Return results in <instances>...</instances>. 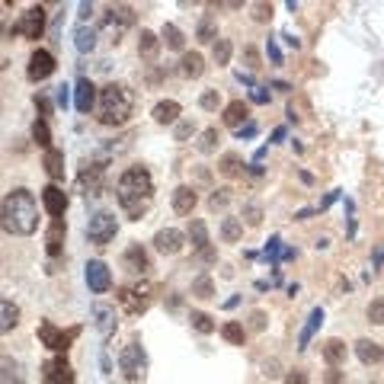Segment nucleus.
I'll use <instances>...</instances> for the list:
<instances>
[{"mask_svg":"<svg viewBox=\"0 0 384 384\" xmlns=\"http://www.w3.org/2000/svg\"><path fill=\"white\" fill-rule=\"evenodd\" d=\"M115 199H119V205L122 212L131 218V221H138L144 212H148L150 199H154V179H150L148 167H128L119 177V186H115Z\"/></svg>","mask_w":384,"mask_h":384,"instance_id":"nucleus-1","label":"nucleus"},{"mask_svg":"<svg viewBox=\"0 0 384 384\" xmlns=\"http://www.w3.org/2000/svg\"><path fill=\"white\" fill-rule=\"evenodd\" d=\"M0 218H3V231L16 237H26L38 227V205L36 196L29 189H10L7 199H3V208H0Z\"/></svg>","mask_w":384,"mask_h":384,"instance_id":"nucleus-2","label":"nucleus"},{"mask_svg":"<svg viewBox=\"0 0 384 384\" xmlns=\"http://www.w3.org/2000/svg\"><path fill=\"white\" fill-rule=\"evenodd\" d=\"M135 109V96L125 84H106L100 90V103H96V119L103 125H125Z\"/></svg>","mask_w":384,"mask_h":384,"instance_id":"nucleus-3","label":"nucleus"},{"mask_svg":"<svg viewBox=\"0 0 384 384\" xmlns=\"http://www.w3.org/2000/svg\"><path fill=\"white\" fill-rule=\"evenodd\" d=\"M119 368L125 372L131 384L144 381V372H148V356H144V346L141 343H128V346L119 352Z\"/></svg>","mask_w":384,"mask_h":384,"instance_id":"nucleus-4","label":"nucleus"},{"mask_svg":"<svg viewBox=\"0 0 384 384\" xmlns=\"http://www.w3.org/2000/svg\"><path fill=\"white\" fill-rule=\"evenodd\" d=\"M115 234H119V221H115V215H109V212H96V215L87 221V237H90V244L106 247L115 240Z\"/></svg>","mask_w":384,"mask_h":384,"instance_id":"nucleus-5","label":"nucleus"},{"mask_svg":"<svg viewBox=\"0 0 384 384\" xmlns=\"http://www.w3.org/2000/svg\"><path fill=\"white\" fill-rule=\"evenodd\" d=\"M135 26V10L125 7V3H119V7H109L103 13V29L113 36V42H119L122 38V32H128V29Z\"/></svg>","mask_w":384,"mask_h":384,"instance_id":"nucleus-6","label":"nucleus"},{"mask_svg":"<svg viewBox=\"0 0 384 384\" xmlns=\"http://www.w3.org/2000/svg\"><path fill=\"white\" fill-rule=\"evenodd\" d=\"M77 333L80 330H58L55 324H38V339H42V346H48V349H55V352H67L71 349V343L77 339Z\"/></svg>","mask_w":384,"mask_h":384,"instance_id":"nucleus-7","label":"nucleus"},{"mask_svg":"<svg viewBox=\"0 0 384 384\" xmlns=\"http://www.w3.org/2000/svg\"><path fill=\"white\" fill-rule=\"evenodd\" d=\"M42 32H45V7H29L23 19L13 26V36L23 38H42Z\"/></svg>","mask_w":384,"mask_h":384,"instance_id":"nucleus-8","label":"nucleus"},{"mask_svg":"<svg viewBox=\"0 0 384 384\" xmlns=\"http://www.w3.org/2000/svg\"><path fill=\"white\" fill-rule=\"evenodd\" d=\"M52 74H55V55H52L48 48H36V52L29 55L26 77L32 84H38V80H48Z\"/></svg>","mask_w":384,"mask_h":384,"instance_id":"nucleus-9","label":"nucleus"},{"mask_svg":"<svg viewBox=\"0 0 384 384\" xmlns=\"http://www.w3.org/2000/svg\"><path fill=\"white\" fill-rule=\"evenodd\" d=\"M119 301L128 314H144L150 304V285L141 282V285H131V289H119Z\"/></svg>","mask_w":384,"mask_h":384,"instance_id":"nucleus-10","label":"nucleus"},{"mask_svg":"<svg viewBox=\"0 0 384 384\" xmlns=\"http://www.w3.org/2000/svg\"><path fill=\"white\" fill-rule=\"evenodd\" d=\"M84 279H87V289L93 291V295H103V291L113 289V272H109V266H106L103 260H90V262H87Z\"/></svg>","mask_w":384,"mask_h":384,"instance_id":"nucleus-11","label":"nucleus"},{"mask_svg":"<svg viewBox=\"0 0 384 384\" xmlns=\"http://www.w3.org/2000/svg\"><path fill=\"white\" fill-rule=\"evenodd\" d=\"M42 384H74V372L65 359H48L42 365Z\"/></svg>","mask_w":384,"mask_h":384,"instance_id":"nucleus-12","label":"nucleus"},{"mask_svg":"<svg viewBox=\"0 0 384 384\" xmlns=\"http://www.w3.org/2000/svg\"><path fill=\"white\" fill-rule=\"evenodd\" d=\"M42 205H45V212L52 215V221L55 218H65V212H67V192L61 186H45L42 189Z\"/></svg>","mask_w":384,"mask_h":384,"instance_id":"nucleus-13","label":"nucleus"},{"mask_svg":"<svg viewBox=\"0 0 384 384\" xmlns=\"http://www.w3.org/2000/svg\"><path fill=\"white\" fill-rule=\"evenodd\" d=\"M183 231H177V227H163V231H157L154 234V247H157V253H167V256H173V253H179L183 250Z\"/></svg>","mask_w":384,"mask_h":384,"instance_id":"nucleus-14","label":"nucleus"},{"mask_svg":"<svg viewBox=\"0 0 384 384\" xmlns=\"http://www.w3.org/2000/svg\"><path fill=\"white\" fill-rule=\"evenodd\" d=\"M93 324H96V330H100V337L109 339L115 333V324H119L115 308H109V304H93Z\"/></svg>","mask_w":384,"mask_h":384,"instance_id":"nucleus-15","label":"nucleus"},{"mask_svg":"<svg viewBox=\"0 0 384 384\" xmlns=\"http://www.w3.org/2000/svg\"><path fill=\"white\" fill-rule=\"evenodd\" d=\"M170 205L177 215H192V208L199 205V196L192 186H177L173 189V199H170Z\"/></svg>","mask_w":384,"mask_h":384,"instance_id":"nucleus-16","label":"nucleus"},{"mask_svg":"<svg viewBox=\"0 0 384 384\" xmlns=\"http://www.w3.org/2000/svg\"><path fill=\"white\" fill-rule=\"evenodd\" d=\"M74 106H77V113H90L96 106V87L87 77H80L74 87Z\"/></svg>","mask_w":384,"mask_h":384,"instance_id":"nucleus-17","label":"nucleus"},{"mask_svg":"<svg viewBox=\"0 0 384 384\" xmlns=\"http://www.w3.org/2000/svg\"><path fill=\"white\" fill-rule=\"evenodd\" d=\"M65 237H67V225H65V218H55L52 221V227H48V234H45V250L52 256L61 253V247H65Z\"/></svg>","mask_w":384,"mask_h":384,"instance_id":"nucleus-18","label":"nucleus"},{"mask_svg":"<svg viewBox=\"0 0 384 384\" xmlns=\"http://www.w3.org/2000/svg\"><path fill=\"white\" fill-rule=\"evenodd\" d=\"M356 356H359V362L362 365H375V362H381L384 359V349L378 346L375 339H356Z\"/></svg>","mask_w":384,"mask_h":384,"instance_id":"nucleus-19","label":"nucleus"},{"mask_svg":"<svg viewBox=\"0 0 384 384\" xmlns=\"http://www.w3.org/2000/svg\"><path fill=\"white\" fill-rule=\"evenodd\" d=\"M179 113H183V106H179L177 100H160V103L154 106V122L173 125V122H179Z\"/></svg>","mask_w":384,"mask_h":384,"instance_id":"nucleus-20","label":"nucleus"},{"mask_svg":"<svg viewBox=\"0 0 384 384\" xmlns=\"http://www.w3.org/2000/svg\"><path fill=\"white\" fill-rule=\"evenodd\" d=\"M247 115H250V109H247V103L244 100H234V103H227L225 106V115H221V119H225V125L227 128H244V122H247Z\"/></svg>","mask_w":384,"mask_h":384,"instance_id":"nucleus-21","label":"nucleus"},{"mask_svg":"<svg viewBox=\"0 0 384 384\" xmlns=\"http://www.w3.org/2000/svg\"><path fill=\"white\" fill-rule=\"evenodd\" d=\"M320 324H324V308H314L308 314V324H304L301 333H298V349H308V343L314 339V333L320 330Z\"/></svg>","mask_w":384,"mask_h":384,"instance_id":"nucleus-22","label":"nucleus"},{"mask_svg":"<svg viewBox=\"0 0 384 384\" xmlns=\"http://www.w3.org/2000/svg\"><path fill=\"white\" fill-rule=\"evenodd\" d=\"M179 71H183V77H202L205 74V58L199 55V52H183V61H179Z\"/></svg>","mask_w":384,"mask_h":384,"instance_id":"nucleus-23","label":"nucleus"},{"mask_svg":"<svg viewBox=\"0 0 384 384\" xmlns=\"http://www.w3.org/2000/svg\"><path fill=\"white\" fill-rule=\"evenodd\" d=\"M324 362H327L330 368L343 365V362H346V343H343V339H327V343H324Z\"/></svg>","mask_w":384,"mask_h":384,"instance_id":"nucleus-24","label":"nucleus"},{"mask_svg":"<svg viewBox=\"0 0 384 384\" xmlns=\"http://www.w3.org/2000/svg\"><path fill=\"white\" fill-rule=\"evenodd\" d=\"M148 266H150L148 253H144V247H141V244H131L128 250H125V269H128V272H135V275H138V272H144Z\"/></svg>","mask_w":384,"mask_h":384,"instance_id":"nucleus-25","label":"nucleus"},{"mask_svg":"<svg viewBox=\"0 0 384 384\" xmlns=\"http://www.w3.org/2000/svg\"><path fill=\"white\" fill-rule=\"evenodd\" d=\"M80 183L87 186V196H100V189H103V167L93 163V167H87L80 173Z\"/></svg>","mask_w":384,"mask_h":384,"instance_id":"nucleus-26","label":"nucleus"},{"mask_svg":"<svg viewBox=\"0 0 384 384\" xmlns=\"http://www.w3.org/2000/svg\"><path fill=\"white\" fill-rule=\"evenodd\" d=\"M45 173L52 179H65V154H61V150L58 148H52V150H45Z\"/></svg>","mask_w":384,"mask_h":384,"instance_id":"nucleus-27","label":"nucleus"},{"mask_svg":"<svg viewBox=\"0 0 384 384\" xmlns=\"http://www.w3.org/2000/svg\"><path fill=\"white\" fill-rule=\"evenodd\" d=\"M93 45H96V32L87 26V23H80V26L74 29V48L80 55H87V52H93Z\"/></svg>","mask_w":384,"mask_h":384,"instance_id":"nucleus-28","label":"nucleus"},{"mask_svg":"<svg viewBox=\"0 0 384 384\" xmlns=\"http://www.w3.org/2000/svg\"><path fill=\"white\" fill-rule=\"evenodd\" d=\"M189 244H192V250H202L205 253L208 250V227L205 221H189Z\"/></svg>","mask_w":384,"mask_h":384,"instance_id":"nucleus-29","label":"nucleus"},{"mask_svg":"<svg viewBox=\"0 0 384 384\" xmlns=\"http://www.w3.org/2000/svg\"><path fill=\"white\" fill-rule=\"evenodd\" d=\"M244 237V218H225L221 221V240L225 244H237Z\"/></svg>","mask_w":384,"mask_h":384,"instance_id":"nucleus-30","label":"nucleus"},{"mask_svg":"<svg viewBox=\"0 0 384 384\" xmlns=\"http://www.w3.org/2000/svg\"><path fill=\"white\" fill-rule=\"evenodd\" d=\"M157 48H160V38L154 36V32H148V29H141L138 55H141V58H148V61H154V58H157Z\"/></svg>","mask_w":384,"mask_h":384,"instance_id":"nucleus-31","label":"nucleus"},{"mask_svg":"<svg viewBox=\"0 0 384 384\" xmlns=\"http://www.w3.org/2000/svg\"><path fill=\"white\" fill-rule=\"evenodd\" d=\"M0 314H3V320H0V330H3V333H10V330L19 324V308L10 298H3V301H0Z\"/></svg>","mask_w":384,"mask_h":384,"instance_id":"nucleus-32","label":"nucleus"},{"mask_svg":"<svg viewBox=\"0 0 384 384\" xmlns=\"http://www.w3.org/2000/svg\"><path fill=\"white\" fill-rule=\"evenodd\" d=\"M160 38L167 42V48H173V52H183L186 48V36L179 32L173 23H163V29H160Z\"/></svg>","mask_w":384,"mask_h":384,"instance_id":"nucleus-33","label":"nucleus"},{"mask_svg":"<svg viewBox=\"0 0 384 384\" xmlns=\"http://www.w3.org/2000/svg\"><path fill=\"white\" fill-rule=\"evenodd\" d=\"M221 337H225L231 346H244L247 330H244V324H237V320H227L225 327H221Z\"/></svg>","mask_w":384,"mask_h":384,"instance_id":"nucleus-34","label":"nucleus"},{"mask_svg":"<svg viewBox=\"0 0 384 384\" xmlns=\"http://www.w3.org/2000/svg\"><path fill=\"white\" fill-rule=\"evenodd\" d=\"M189 324H192V330H196V333H202V337L215 333V320L208 317L205 310H192V314H189Z\"/></svg>","mask_w":384,"mask_h":384,"instance_id":"nucleus-35","label":"nucleus"},{"mask_svg":"<svg viewBox=\"0 0 384 384\" xmlns=\"http://www.w3.org/2000/svg\"><path fill=\"white\" fill-rule=\"evenodd\" d=\"M32 138L42 144L45 150H52V131H48V122H45V115H38L36 122H32Z\"/></svg>","mask_w":384,"mask_h":384,"instance_id":"nucleus-36","label":"nucleus"},{"mask_svg":"<svg viewBox=\"0 0 384 384\" xmlns=\"http://www.w3.org/2000/svg\"><path fill=\"white\" fill-rule=\"evenodd\" d=\"M192 295L196 298H215V282H212V275H199L192 282Z\"/></svg>","mask_w":384,"mask_h":384,"instance_id":"nucleus-37","label":"nucleus"},{"mask_svg":"<svg viewBox=\"0 0 384 384\" xmlns=\"http://www.w3.org/2000/svg\"><path fill=\"white\" fill-rule=\"evenodd\" d=\"M231 38H218L215 45H212V58H215V65H227L231 61Z\"/></svg>","mask_w":384,"mask_h":384,"instance_id":"nucleus-38","label":"nucleus"},{"mask_svg":"<svg viewBox=\"0 0 384 384\" xmlns=\"http://www.w3.org/2000/svg\"><path fill=\"white\" fill-rule=\"evenodd\" d=\"M218 148V128H205L199 135V154H212Z\"/></svg>","mask_w":384,"mask_h":384,"instance_id":"nucleus-39","label":"nucleus"},{"mask_svg":"<svg viewBox=\"0 0 384 384\" xmlns=\"http://www.w3.org/2000/svg\"><path fill=\"white\" fill-rule=\"evenodd\" d=\"M3 384H23V372L13 359H3Z\"/></svg>","mask_w":384,"mask_h":384,"instance_id":"nucleus-40","label":"nucleus"},{"mask_svg":"<svg viewBox=\"0 0 384 384\" xmlns=\"http://www.w3.org/2000/svg\"><path fill=\"white\" fill-rule=\"evenodd\" d=\"M218 170H221L225 177H237V173H240V157H237V154H225L221 163H218Z\"/></svg>","mask_w":384,"mask_h":384,"instance_id":"nucleus-41","label":"nucleus"},{"mask_svg":"<svg viewBox=\"0 0 384 384\" xmlns=\"http://www.w3.org/2000/svg\"><path fill=\"white\" fill-rule=\"evenodd\" d=\"M227 202H231V189H215V192H212V199H208V208H212V212H218V208H225Z\"/></svg>","mask_w":384,"mask_h":384,"instance_id":"nucleus-42","label":"nucleus"},{"mask_svg":"<svg viewBox=\"0 0 384 384\" xmlns=\"http://www.w3.org/2000/svg\"><path fill=\"white\" fill-rule=\"evenodd\" d=\"M218 103H221V93H218V90H205V93L199 96V106H202V109H208V113H212V109H218Z\"/></svg>","mask_w":384,"mask_h":384,"instance_id":"nucleus-43","label":"nucleus"},{"mask_svg":"<svg viewBox=\"0 0 384 384\" xmlns=\"http://www.w3.org/2000/svg\"><path fill=\"white\" fill-rule=\"evenodd\" d=\"M199 42H212V45L218 42L215 26H212V19H202V23H199Z\"/></svg>","mask_w":384,"mask_h":384,"instance_id":"nucleus-44","label":"nucleus"},{"mask_svg":"<svg viewBox=\"0 0 384 384\" xmlns=\"http://www.w3.org/2000/svg\"><path fill=\"white\" fill-rule=\"evenodd\" d=\"M368 320L372 324H384V298H375L368 304Z\"/></svg>","mask_w":384,"mask_h":384,"instance_id":"nucleus-45","label":"nucleus"},{"mask_svg":"<svg viewBox=\"0 0 384 384\" xmlns=\"http://www.w3.org/2000/svg\"><path fill=\"white\" fill-rule=\"evenodd\" d=\"M244 218H247V225H260V221H262V208L256 205V202H247V205H244Z\"/></svg>","mask_w":384,"mask_h":384,"instance_id":"nucleus-46","label":"nucleus"},{"mask_svg":"<svg viewBox=\"0 0 384 384\" xmlns=\"http://www.w3.org/2000/svg\"><path fill=\"white\" fill-rule=\"evenodd\" d=\"M272 16V3H253V19L256 23H266Z\"/></svg>","mask_w":384,"mask_h":384,"instance_id":"nucleus-47","label":"nucleus"},{"mask_svg":"<svg viewBox=\"0 0 384 384\" xmlns=\"http://www.w3.org/2000/svg\"><path fill=\"white\" fill-rule=\"evenodd\" d=\"M285 384H308V372L304 368H295V372L285 375Z\"/></svg>","mask_w":384,"mask_h":384,"instance_id":"nucleus-48","label":"nucleus"},{"mask_svg":"<svg viewBox=\"0 0 384 384\" xmlns=\"http://www.w3.org/2000/svg\"><path fill=\"white\" fill-rule=\"evenodd\" d=\"M324 384H346V372H339V368H330L327 375H324Z\"/></svg>","mask_w":384,"mask_h":384,"instance_id":"nucleus-49","label":"nucleus"},{"mask_svg":"<svg viewBox=\"0 0 384 384\" xmlns=\"http://www.w3.org/2000/svg\"><path fill=\"white\" fill-rule=\"evenodd\" d=\"M192 131H196V125L192 122H177V141H186Z\"/></svg>","mask_w":384,"mask_h":384,"instance_id":"nucleus-50","label":"nucleus"},{"mask_svg":"<svg viewBox=\"0 0 384 384\" xmlns=\"http://www.w3.org/2000/svg\"><path fill=\"white\" fill-rule=\"evenodd\" d=\"M244 58H247V65L253 67V71H256V67H262V65H260V52H256V48H247Z\"/></svg>","mask_w":384,"mask_h":384,"instance_id":"nucleus-51","label":"nucleus"},{"mask_svg":"<svg viewBox=\"0 0 384 384\" xmlns=\"http://www.w3.org/2000/svg\"><path fill=\"white\" fill-rule=\"evenodd\" d=\"M250 327H253V330L266 327V314H262V310H253V314H250Z\"/></svg>","mask_w":384,"mask_h":384,"instance_id":"nucleus-52","label":"nucleus"},{"mask_svg":"<svg viewBox=\"0 0 384 384\" xmlns=\"http://www.w3.org/2000/svg\"><path fill=\"white\" fill-rule=\"evenodd\" d=\"M250 100H253V103H269V93H266V87H253Z\"/></svg>","mask_w":384,"mask_h":384,"instance_id":"nucleus-53","label":"nucleus"},{"mask_svg":"<svg viewBox=\"0 0 384 384\" xmlns=\"http://www.w3.org/2000/svg\"><path fill=\"white\" fill-rule=\"evenodd\" d=\"M266 52H269V58H272V65H282V52H279V45L269 38V45H266Z\"/></svg>","mask_w":384,"mask_h":384,"instance_id":"nucleus-54","label":"nucleus"},{"mask_svg":"<svg viewBox=\"0 0 384 384\" xmlns=\"http://www.w3.org/2000/svg\"><path fill=\"white\" fill-rule=\"evenodd\" d=\"M67 100H71V90H67V87H58V106L67 109Z\"/></svg>","mask_w":384,"mask_h":384,"instance_id":"nucleus-55","label":"nucleus"},{"mask_svg":"<svg viewBox=\"0 0 384 384\" xmlns=\"http://www.w3.org/2000/svg\"><path fill=\"white\" fill-rule=\"evenodd\" d=\"M237 135H240V138H253V135H256V125H253V122H247L244 128L237 131Z\"/></svg>","mask_w":384,"mask_h":384,"instance_id":"nucleus-56","label":"nucleus"},{"mask_svg":"<svg viewBox=\"0 0 384 384\" xmlns=\"http://www.w3.org/2000/svg\"><path fill=\"white\" fill-rule=\"evenodd\" d=\"M282 38H285V42H289L291 48H298V45H301V42H298V38H295V36H291V32H285V36H282Z\"/></svg>","mask_w":384,"mask_h":384,"instance_id":"nucleus-57","label":"nucleus"},{"mask_svg":"<svg viewBox=\"0 0 384 384\" xmlns=\"http://www.w3.org/2000/svg\"><path fill=\"white\" fill-rule=\"evenodd\" d=\"M90 13H93V7H90V3H80V16H90Z\"/></svg>","mask_w":384,"mask_h":384,"instance_id":"nucleus-58","label":"nucleus"}]
</instances>
